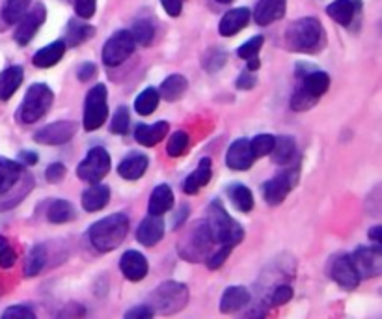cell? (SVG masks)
Wrapping results in <instances>:
<instances>
[{
	"mask_svg": "<svg viewBox=\"0 0 382 319\" xmlns=\"http://www.w3.org/2000/svg\"><path fill=\"white\" fill-rule=\"evenodd\" d=\"M148 164H150V161H148V157L144 155V153H131V155H127L120 163V166H118V174H120L123 180H140V178L146 174Z\"/></svg>",
	"mask_w": 382,
	"mask_h": 319,
	"instance_id": "23",
	"label": "cell"
},
{
	"mask_svg": "<svg viewBox=\"0 0 382 319\" xmlns=\"http://www.w3.org/2000/svg\"><path fill=\"white\" fill-rule=\"evenodd\" d=\"M189 302V288L180 282H164L153 291L151 304L162 313H175Z\"/></svg>",
	"mask_w": 382,
	"mask_h": 319,
	"instance_id": "5",
	"label": "cell"
},
{
	"mask_svg": "<svg viewBox=\"0 0 382 319\" xmlns=\"http://www.w3.org/2000/svg\"><path fill=\"white\" fill-rule=\"evenodd\" d=\"M45 178H47L49 183H60V181L66 178V166L60 163L51 164V166L45 170Z\"/></svg>",
	"mask_w": 382,
	"mask_h": 319,
	"instance_id": "50",
	"label": "cell"
},
{
	"mask_svg": "<svg viewBox=\"0 0 382 319\" xmlns=\"http://www.w3.org/2000/svg\"><path fill=\"white\" fill-rule=\"evenodd\" d=\"M157 107H159V92L155 88H146L134 101V110L142 116L153 114Z\"/></svg>",
	"mask_w": 382,
	"mask_h": 319,
	"instance_id": "37",
	"label": "cell"
},
{
	"mask_svg": "<svg viewBox=\"0 0 382 319\" xmlns=\"http://www.w3.org/2000/svg\"><path fill=\"white\" fill-rule=\"evenodd\" d=\"M293 299V288L291 286H278L272 293V304L275 307H281Z\"/></svg>",
	"mask_w": 382,
	"mask_h": 319,
	"instance_id": "49",
	"label": "cell"
},
{
	"mask_svg": "<svg viewBox=\"0 0 382 319\" xmlns=\"http://www.w3.org/2000/svg\"><path fill=\"white\" fill-rule=\"evenodd\" d=\"M227 194H229L233 205L239 211H243V213H250L254 209V194L243 183H233V185H229Z\"/></svg>",
	"mask_w": 382,
	"mask_h": 319,
	"instance_id": "33",
	"label": "cell"
},
{
	"mask_svg": "<svg viewBox=\"0 0 382 319\" xmlns=\"http://www.w3.org/2000/svg\"><path fill=\"white\" fill-rule=\"evenodd\" d=\"M349 258H351L360 278H376L382 273V250L381 245H376V243L375 247L371 248L360 247Z\"/></svg>",
	"mask_w": 382,
	"mask_h": 319,
	"instance_id": "10",
	"label": "cell"
},
{
	"mask_svg": "<svg viewBox=\"0 0 382 319\" xmlns=\"http://www.w3.org/2000/svg\"><path fill=\"white\" fill-rule=\"evenodd\" d=\"M256 161V157L252 153L250 140L239 139L235 140L226 153V164L227 169L232 170H248Z\"/></svg>",
	"mask_w": 382,
	"mask_h": 319,
	"instance_id": "14",
	"label": "cell"
},
{
	"mask_svg": "<svg viewBox=\"0 0 382 319\" xmlns=\"http://www.w3.org/2000/svg\"><path fill=\"white\" fill-rule=\"evenodd\" d=\"M23 67L12 66L0 73V101H8L23 83Z\"/></svg>",
	"mask_w": 382,
	"mask_h": 319,
	"instance_id": "27",
	"label": "cell"
},
{
	"mask_svg": "<svg viewBox=\"0 0 382 319\" xmlns=\"http://www.w3.org/2000/svg\"><path fill=\"white\" fill-rule=\"evenodd\" d=\"M23 166L10 159H0V194L8 193L21 180Z\"/></svg>",
	"mask_w": 382,
	"mask_h": 319,
	"instance_id": "30",
	"label": "cell"
},
{
	"mask_svg": "<svg viewBox=\"0 0 382 319\" xmlns=\"http://www.w3.org/2000/svg\"><path fill=\"white\" fill-rule=\"evenodd\" d=\"M137 42L129 31H118L108 37L105 47H103V62L108 67H116L123 64L129 56L134 53Z\"/></svg>",
	"mask_w": 382,
	"mask_h": 319,
	"instance_id": "7",
	"label": "cell"
},
{
	"mask_svg": "<svg viewBox=\"0 0 382 319\" xmlns=\"http://www.w3.org/2000/svg\"><path fill=\"white\" fill-rule=\"evenodd\" d=\"M257 83V77H256V71H250V69H245V71L241 73L239 78H237V88L239 90H250V88H254Z\"/></svg>",
	"mask_w": 382,
	"mask_h": 319,
	"instance_id": "51",
	"label": "cell"
},
{
	"mask_svg": "<svg viewBox=\"0 0 382 319\" xmlns=\"http://www.w3.org/2000/svg\"><path fill=\"white\" fill-rule=\"evenodd\" d=\"M330 275L334 278V282H338L341 288L345 289H354L360 284V277L354 265H352L351 258L349 256H338L334 259V264L330 267Z\"/></svg>",
	"mask_w": 382,
	"mask_h": 319,
	"instance_id": "16",
	"label": "cell"
},
{
	"mask_svg": "<svg viewBox=\"0 0 382 319\" xmlns=\"http://www.w3.org/2000/svg\"><path fill=\"white\" fill-rule=\"evenodd\" d=\"M213 175V170H211V159L209 157H203L198 169L192 172V174L186 175V180L183 181V191L186 194H196L203 185H207Z\"/></svg>",
	"mask_w": 382,
	"mask_h": 319,
	"instance_id": "24",
	"label": "cell"
},
{
	"mask_svg": "<svg viewBox=\"0 0 382 319\" xmlns=\"http://www.w3.org/2000/svg\"><path fill=\"white\" fill-rule=\"evenodd\" d=\"M248 21H250V10H246V8H235V10L227 12L222 17L220 24H218V31H220V34L224 37L235 36L237 32L245 28Z\"/></svg>",
	"mask_w": 382,
	"mask_h": 319,
	"instance_id": "20",
	"label": "cell"
},
{
	"mask_svg": "<svg viewBox=\"0 0 382 319\" xmlns=\"http://www.w3.org/2000/svg\"><path fill=\"white\" fill-rule=\"evenodd\" d=\"M295 140L291 137H278L275 140V146H272V161L276 164H281V166H286V164H291L295 161Z\"/></svg>",
	"mask_w": 382,
	"mask_h": 319,
	"instance_id": "32",
	"label": "cell"
},
{
	"mask_svg": "<svg viewBox=\"0 0 382 319\" xmlns=\"http://www.w3.org/2000/svg\"><path fill=\"white\" fill-rule=\"evenodd\" d=\"M360 8H362L360 0H336L327 8V13L338 24L349 26L352 23V19L356 17V13L360 12Z\"/></svg>",
	"mask_w": 382,
	"mask_h": 319,
	"instance_id": "19",
	"label": "cell"
},
{
	"mask_svg": "<svg viewBox=\"0 0 382 319\" xmlns=\"http://www.w3.org/2000/svg\"><path fill=\"white\" fill-rule=\"evenodd\" d=\"M75 12L78 17L90 19L96 13V0H75Z\"/></svg>",
	"mask_w": 382,
	"mask_h": 319,
	"instance_id": "48",
	"label": "cell"
},
{
	"mask_svg": "<svg viewBox=\"0 0 382 319\" xmlns=\"http://www.w3.org/2000/svg\"><path fill=\"white\" fill-rule=\"evenodd\" d=\"M47 264V252H45V247L37 245L28 252L26 256V261H24V277H36L43 271V267Z\"/></svg>",
	"mask_w": 382,
	"mask_h": 319,
	"instance_id": "35",
	"label": "cell"
},
{
	"mask_svg": "<svg viewBox=\"0 0 382 319\" xmlns=\"http://www.w3.org/2000/svg\"><path fill=\"white\" fill-rule=\"evenodd\" d=\"M21 161H23L24 164H36L37 163V155L34 153V151H23L21 153Z\"/></svg>",
	"mask_w": 382,
	"mask_h": 319,
	"instance_id": "55",
	"label": "cell"
},
{
	"mask_svg": "<svg viewBox=\"0 0 382 319\" xmlns=\"http://www.w3.org/2000/svg\"><path fill=\"white\" fill-rule=\"evenodd\" d=\"M161 4L170 17H177L183 10V0H161Z\"/></svg>",
	"mask_w": 382,
	"mask_h": 319,
	"instance_id": "53",
	"label": "cell"
},
{
	"mask_svg": "<svg viewBox=\"0 0 382 319\" xmlns=\"http://www.w3.org/2000/svg\"><path fill=\"white\" fill-rule=\"evenodd\" d=\"M232 250H233V245H220V248H218L216 252L211 254L209 259H207V267H209L211 271L220 269L222 265H224V261L227 259V256L232 254Z\"/></svg>",
	"mask_w": 382,
	"mask_h": 319,
	"instance_id": "46",
	"label": "cell"
},
{
	"mask_svg": "<svg viewBox=\"0 0 382 319\" xmlns=\"http://www.w3.org/2000/svg\"><path fill=\"white\" fill-rule=\"evenodd\" d=\"M110 172V155L105 148H92L78 164L77 175L86 183H99Z\"/></svg>",
	"mask_w": 382,
	"mask_h": 319,
	"instance_id": "9",
	"label": "cell"
},
{
	"mask_svg": "<svg viewBox=\"0 0 382 319\" xmlns=\"http://www.w3.org/2000/svg\"><path fill=\"white\" fill-rule=\"evenodd\" d=\"M97 73V67L96 64H92V62H86V64H83V66L78 67L77 71V77L80 83H88V80H92V78L96 77Z\"/></svg>",
	"mask_w": 382,
	"mask_h": 319,
	"instance_id": "52",
	"label": "cell"
},
{
	"mask_svg": "<svg viewBox=\"0 0 382 319\" xmlns=\"http://www.w3.org/2000/svg\"><path fill=\"white\" fill-rule=\"evenodd\" d=\"M4 319H34L36 313L32 312V308L28 307H10L6 312L2 313Z\"/></svg>",
	"mask_w": 382,
	"mask_h": 319,
	"instance_id": "47",
	"label": "cell"
},
{
	"mask_svg": "<svg viewBox=\"0 0 382 319\" xmlns=\"http://www.w3.org/2000/svg\"><path fill=\"white\" fill-rule=\"evenodd\" d=\"M108 105H107V86L96 85L88 94L84 101V131H96L107 121Z\"/></svg>",
	"mask_w": 382,
	"mask_h": 319,
	"instance_id": "6",
	"label": "cell"
},
{
	"mask_svg": "<svg viewBox=\"0 0 382 319\" xmlns=\"http://www.w3.org/2000/svg\"><path fill=\"white\" fill-rule=\"evenodd\" d=\"M125 318H131V319L153 318V308L151 307H134V308H131L129 312H125Z\"/></svg>",
	"mask_w": 382,
	"mask_h": 319,
	"instance_id": "54",
	"label": "cell"
},
{
	"mask_svg": "<svg viewBox=\"0 0 382 319\" xmlns=\"http://www.w3.org/2000/svg\"><path fill=\"white\" fill-rule=\"evenodd\" d=\"M275 137L272 135H257L256 139L250 140V148L254 157H263V155H269L270 151H272V146H275Z\"/></svg>",
	"mask_w": 382,
	"mask_h": 319,
	"instance_id": "41",
	"label": "cell"
},
{
	"mask_svg": "<svg viewBox=\"0 0 382 319\" xmlns=\"http://www.w3.org/2000/svg\"><path fill=\"white\" fill-rule=\"evenodd\" d=\"M168 129H170L168 121H155L151 126H138L137 131H134V139H137L138 144L146 146V148H153L166 137Z\"/></svg>",
	"mask_w": 382,
	"mask_h": 319,
	"instance_id": "22",
	"label": "cell"
},
{
	"mask_svg": "<svg viewBox=\"0 0 382 319\" xmlns=\"http://www.w3.org/2000/svg\"><path fill=\"white\" fill-rule=\"evenodd\" d=\"M77 132L75 121H54L34 135V140L43 146H62L69 142Z\"/></svg>",
	"mask_w": 382,
	"mask_h": 319,
	"instance_id": "12",
	"label": "cell"
},
{
	"mask_svg": "<svg viewBox=\"0 0 382 319\" xmlns=\"http://www.w3.org/2000/svg\"><path fill=\"white\" fill-rule=\"evenodd\" d=\"M300 78H302L300 86H302V88H304L311 97H315V99H319L322 94H327V90H329V86H330L329 73L317 71L315 69V71H308Z\"/></svg>",
	"mask_w": 382,
	"mask_h": 319,
	"instance_id": "29",
	"label": "cell"
},
{
	"mask_svg": "<svg viewBox=\"0 0 382 319\" xmlns=\"http://www.w3.org/2000/svg\"><path fill=\"white\" fill-rule=\"evenodd\" d=\"M49 223L64 224L75 218V207L67 200H53L47 209Z\"/></svg>",
	"mask_w": 382,
	"mask_h": 319,
	"instance_id": "34",
	"label": "cell"
},
{
	"mask_svg": "<svg viewBox=\"0 0 382 319\" xmlns=\"http://www.w3.org/2000/svg\"><path fill=\"white\" fill-rule=\"evenodd\" d=\"M172 207H173L172 189L168 187L166 183L157 185L155 191H153L150 196V205H148L150 215H159V217H162V215H164L166 211L172 209Z\"/></svg>",
	"mask_w": 382,
	"mask_h": 319,
	"instance_id": "28",
	"label": "cell"
},
{
	"mask_svg": "<svg viewBox=\"0 0 382 319\" xmlns=\"http://www.w3.org/2000/svg\"><path fill=\"white\" fill-rule=\"evenodd\" d=\"M286 15V0H259L254 10V21L259 26L280 21Z\"/></svg>",
	"mask_w": 382,
	"mask_h": 319,
	"instance_id": "18",
	"label": "cell"
},
{
	"mask_svg": "<svg viewBox=\"0 0 382 319\" xmlns=\"http://www.w3.org/2000/svg\"><path fill=\"white\" fill-rule=\"evenodd\" d=\"M129 121H131L129 109H127V107H120V109L114 112L110 131H112L114 135H125V132L129 131Z\"/></svg>",
	"mask_w": 382,
	"mask_h": 319,
	"instance_id": "43",
	"label": "cell"
},
{
	"mask_svg": "<svg viewBox=\"0 0 382 319\" xmlns=\"http://www.w3.org/2000/svg\"><path fill=\"white\" fill-rule=\"evenodd\" d=\"M110 200V189L107 185H101V183H92L90 189H86L83 193V207L88 213H96V211L103 209L105 205L108 204Z\"/></svg>",
	"mask_w": 382,
	"mask_h": 319,
	"instance_id": "26",
	"label": "cell"
},
{
	"mask_svg": "<svg viewBox=\"0 0 382 319\" xmlns=\"http://www.w3.org/2000/svg\"><path fill=\"white\" fill-rule=\"evenodd\" d=\"M250 302V291L243 286H232L222 293L220 310L224 313H233L245 308Z\"/></svg>",
	"mask_w": 382,
	"mask_h": 319,
	"instance_id": "25",
	"label": "cell"
},
{
	"mask_svg": "<svg viewBox=\"0 0 382 319\" xmlns=\"http://www.w3.org/2000/svg\"><path fill=\"white\" fill-rule=\"evenodd\" d=\"M216 2H220V4H229L232 0H216Z\"/></svg>",
	"mask_w": 382,
	"mask_h": 319,
	"instance_id": "57",
	"label": "cell"
},
{
	"mask_svg": "<svg viewBox=\"0 0 382 319\" xmlns=\"http://www.w3.org/2000/svg\"><path fill=\"white\" fill-rule=\"evenodd\" d=\"M131 34L134 37V42L144 45V47H150L153 43V37H155V26L148 19H140V21L132 24Z\"/></svg>",
	"mask_w": 382,
	"mask_h": 319,
	"instance_id": "38",
	"label": "cell"
},
{
	"mask_svg": "<svg viewBox=\"0 0 382 319\" xmlns=\"http://www.w3.org/2000/svg\"><path fill=\"white\" fill-rule=\"evenodd\" d=\"M215 243L211 239L205 223L196 224L180 243V254L189 261H202L205 254L209 252Z\"/></svg>",
	"mask_w": 382,
	"mask_h": 319,
	"instance_id": "8",
	"label": "cell"
},
{
	"mask_svg": "<svg viewBox=\"0 0 382 319\" xmlns=\"http://www.w3.org/2000/svg\"><path fill=\"white\" fill-rule=\"evenodd\" d=\"M131 221L123 213H114L110 217H105L92 224L88 237H90L92 247L97 248L99 252H110L123 243L129 234Z\"/></svg>",
	"mask_w": 382,
	"mask_h": 319,
	"instance_id": "1",
	"label": "cell"
},
{
	"mask_svg": "<svg viewBox=\"0 0 382 319\" xmlns=\"http://www.w3.org/2000/svg\"><path fill=\"white\" fill-rule=\"evenodd\" d=\"M43 21H45V6L36 4L31 12L24 13L21 21H19L17 31H15V42L19 45H28L32 42V37L36 36V32L40 31Z\"/></svg>",
	"mask_w": 382,
	"mask_h": 319,
	"instance_id": "13",
	"label": "cell"
},
{
	"mask_svg": "<svg viewBox=\"0 0 382 319\" xmlns=\"http://www.w3.org/2000/svg\"><path fill=\"white\" fill-rule=\"evenodd\" d=\"M32 0H6L2 6V21L6 24H15L21 21L24 13L28 12Z\"/></svg>",
	"mask_w": 382,
	"mask_h": 319,
	"instance_id": "36",
	"label": "cell"
},
{
	"mask_svg": "<svg viewBox=\"0 0 382 319\" xmlns=\"http://www.w3.org/2000/svg\"><path fill=\"white\" fill-rule=\"evenodd\" d=\"M287 47L297 53H317L324 45V31L315 17H304L295 21L286 32Z\"/></svg>",
	"mask_w": 382,
	"mask_h": 319,
	"instance_id": "2",
	"label": "cell"
},
{
	"mask_svg": "<svg viewBox=\"0 0 382 319\" xmlns=\"http://www.w3.org/2000/svg\"><path fill=\"white\" fill-rule=\"evenodd\" d=\"M263 42H265V37L263 36H254L252 40H248L245 45H241L239 51H237V55H239L243 60L257 58V55H259V51H261L263 47Z\"/></svg>",
	"mask_w": 382,
	"mask_h": 319,
	"instance_id": "44",
	"label": "cell"
},
{
	"mask_svg": "<svg viewBox=\"0 0 382 319\" xmlns=\"http://www.w3.org/2000/svg\"><path fill=\"white\" fill-rule=\"evenodd\" d=\"M92 36H94V28H92V26H88V24H78L75 19L69 21V26H67V43H69L71 47H75L78 43L86 42V40H90Z\"/></svg>",
	"mask_w": 382,
	"mask_h": 319,
	"instance_id": "39",
	"label": "cell"
},
{
	"mask_svg": "<svg viewBox=\"0 0 382 319\" xmlns=\"http://www.w3.org/2000/svg\"><path fill=\"white\" fill-rule=\"evenodd\" d=\"M203 223L207 226V232H209L215 245H233L235 247L245 235L241 224H237L229 217L226 207L218 200L211 202L209 209H207V218Z\"/></svg>",
	"mask_w": 382,
	"mask_h": 319,
	"instance_id": "3",
	"label": "cell"
},
{
	"mask_svg": "<svg viewBox=\"0 0 382 319\" xmlns=\"http://www.w3.org/2000/svg\"><path fill=\"white\" fill-rule=\"evenodd\" d=\"M53 101L54 94L47 85H43V83L32 85L26 92L21 107H19V120L23 123H36L37 120H42L43 116L47 114Z\"/></svg>",
	"mask_w": 382,
	"mask_h": 319,
	"instance_id": "4",
	"label": "cell"
},
{
	"mask_svg": "<svg viewBox=\"0 0 382 319\" xmlns=\"http://www.w3.org/2000/svg\"><path fill=\"white\" fill-rule=\"evenodd\" d=\"M189 144H191V140H189V135L183 131L173 132L170 140H168L166 144V153L170 157H180L183 155L186 150H189Z\"/></svg>",
	"mask_w": 382,
	"mask_h": 319,
	"instance_id": "40",
	"label": "cell"
},
{
	"mask_svg": "<svg viewBox=\"0 0 382 319\" xmlns=\"http://www.w3.org/2000/svg\"><path fill=\"white\" fill-rule=\"evenodd\" d=\"M15 250L12 248V245L8 243L6 237H0V267L2 269H10L15 264Z\"/></svg>",
	"mask_w": 382,
	"mask_h": 319,
	"instance_id": "45",
	"label": "cell"
},
{
	"mask_svg": "<svg viewBox=\"0 0 382 319\" xmlns=\"http://www.w3.org/2000/svg\"><path fill=\"white\" fill-rule=\"evenodd\" d=\"M297 172H299V169L295 170V172L293 170H284L276 178L263 183V196L267 200V204L280 205L286 200V196L291 193V189L297 183V175H299Z\"/></svg>",
	"mask_w": 382,
	"mask_h": 319,
	"instance_id": "11",
	"label": "cell"
},
{
	"mask_svg": "<svg viewBox=\"0 0 382 319\" xmlns=\"http://www.w3.org/2000/svg\"><path fill=\"white\" fill-rule=\"evenodd\" d=\"M164 235V221L159 215H150L140 223L137 230V239L144 247H155Z\"/></svg>",
	"mask_w": 382,
	"mask_h": 319,
	"instance_id": "17",
	"label": "cell"
},
{
	"mask_svg": "<svg viewBox=\"0 0 382 319\" xmlns=\"http://www.w3.org/2000/svg\"><path fill=\"white\" fill-rule=\"evenodd\" d=\"M120 269L127 280L140 282L150 271V265H148V259L144 254H140L138 250H127L120 259Z\"/></svg>",
	"mask_w": 382,
	"mask_h": 319,
	"instance_id": "15",
	"label": "cell"
},
{
	"mask_svg": "<svg viewBox=\"0 0 382 319\" xmlns=\"http://www.w3.org/2000/svg\"><path fill=\"white\" fill-rule=\"evenodd\" d=\"M370 237L376 243V245H381V241H382V226H375V228H371L370 230Z\"/></svg>",
	"mask_w": 382,
	"mask_h": 319,
	"instance_id": "56",
	"label": "cell"
},
{
	"mask_svg": "<svg viewBox=\"0 0 382 319\" xmlns=\"http://www.w3.org/2000/svg\"><path fill=\"white\" fill-rule=\"evenodd\" d=\"M317 103L315 97H311L308 92L302 88V86H299L297 90H295V94H293L291 97V109L297 110V112H302V110H308L311 109L313 105Z\"/></svg>",
	"mask_w": 382,
	"mask_h": 319,
	"instance_id": "42",
	"label": "cell"
},
{
	"mask_svg": "<svg viewBox=\"0 0 382 319\" xmlns=\"http://www.w3.org/2000/svg\"><path fill=\"white\" fill-rule=\"evenodd\" d=\"M186 88H189V80L183 75H170L161 85L159 97L166 99V101H177L185 96Z\"/></svg>",
	"mask_w": 382,
	"mask_h": 319,
	"instance_id": "31",
	"label": "cell"
},
{
	"mask_svg": "<svg viewBox=\"0 0 382 319\" xmlns=\"http://www.w3.org/2000/svg\"><path fill=\"white\" fill-rule=\"evenodd\" d=\"M66 42H54L51 43V45H47V47H43L37 51L36 55H34V58H32V64L36 67H40V69H47V67H53L56 66L58 62L64 58V55H66Z\"/></svg>",
	"mask_w": 382,
	"mask_h": 319,
	"instance_id": "21",
	"label": "cell"
}]
</instances>
